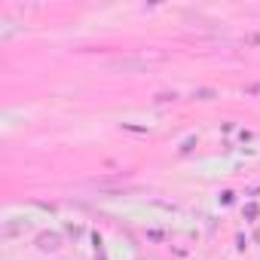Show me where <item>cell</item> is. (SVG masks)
<instances>
[{
    "label": "cell",
    "instance_id": "cell-1",
    "mask_svg": "<svg viewBox=\"0 0 260 260\" xmlns=\"http://www.w3.org/2000/svg\"><path fill=\"white\" fill-rule=\"evenodd\" d=\"M40 248L43 251H55L59 248V236H40Z\"/></svg>",
    "mask_w": 260,
    "mask_h": 260
},
{
    "label": "cell",
    "instance_id": "cell-2",
    "mask_svg": "<svg viewBox=\"0 0 260 260\" xmlns=\"http://www.w3.org/2000/svg\"><path fill=\"white\" fill-rule=\"evenodd\" d=\"M117 67H122V71H132V67H144V61H141V59H122V61H117Z\"/></svg>",
    "mask_w": 260,
    "mask_h": 260
},
{
    "label": "cell",
    "instance_id": "cell-3",
    "mask_svg": "<svg viewBox=\"0 0 260 260\" xmlns=\"http://www.w3.org/2000/svg\"><path fill=\"white\" fill-rule=\"evenodd\" d=\"M245 43H248V46H260V34H248Z\"/></svg>",
    "mask_w": 260,
    "mask_h": 260
}]
</instances>
